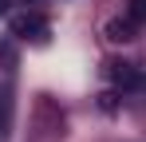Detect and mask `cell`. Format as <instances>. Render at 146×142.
Instances as JSON below:
<instances>
[{
	"label": "cell",
	"instance_id": "1",
	"mask_svg": "<svg viewBox=\"0 0 146 142\" xmlns=\"http://www.w3.org/2000/svg\"><path fill=\"white\" fill-rule=\"evenodd\" d=\"M48 32H51V24L40 12H24L12 20V36H20V40H48Z\"/></svg>",
	"mask_w": 146,
	"mask_h": 142
},
{
	"label": "cell",
	"instance_id": "2",
	"mask_svg": "<svg viewBox=\"0 0 146 142\" xmlns=\"http://www.w3.org/2000/svg\"><path fill=\"white\" fill-rule=\"evenodd\" d=\"M134 28H138V20L122 16V20H115L111 28H107V36H111V40H134Z\"/></svg>",
	"mask_w": 146,
	"mask_h": 142
},
{
	"label": "cell",
	"instance_id": "3",
	"mask_svg": "<svg viewBox=\"0 0 146 142\" xmlns=\"http://www.w3.org/2000/svg\"><path fill=\"white\" fill-rule=\"evenodd\" d=\"M126 16L142 24V20H146V0H130V8H126Z\"/></svg>",
	"mask_w": 146,
	"mask_h": 142
},
{
	"label": "cell",
	"instance_id": "4",
	"mask_svg": "<svg viewBox=\"0 0 146 142\" xmlns=\"http://www.w3.org/2000/svg\"><path fill=\"white\" fill-rule=\"evenodd\" d=\"M0 8H4V0H0Z\"/></svg>",
	"mask_w": 146,
	"mask_h": 142
}]
</instances>
